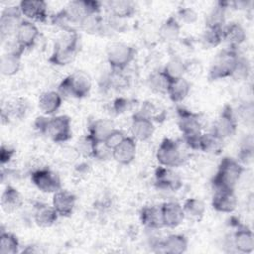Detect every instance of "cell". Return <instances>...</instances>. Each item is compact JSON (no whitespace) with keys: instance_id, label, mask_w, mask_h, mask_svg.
<instances>
[{"instance_id":"6da1fadb","label":"cell","mask_w":254,"mask_h":254,"mask_svg":"<svg viewBox=\"0 0 254 254\" xmlns=\"http://www.w3.org/2000/svg\"><path fill=\"white\" fill-rule=\"evenodd\" d=\"M36 130L56 143H64L71 138L70 119L66 115L39 116L34 122Z\"/></svg>"},{"instance_id":"7a4b0ae2","label":"cell","mask_w":254,"mask_h":254,"mask_svg":"<svg viewBox=\"0 0 254 254\" xmlns=\"http://www.w3.org/2000/svg\"><path fill=\"white\" fill-rule=\"evenodd\" d=\"M244 172L243 165L236 159L224 157L211 180V185L215 190H234Z\"/></svg>"},{"instance_id":"3957f363","label":"cell","mask_w":254,"mask_h":254,"mask_svg":"<svg viewBox=\"0 0 254 254\" xmlns=\"http://www.w3.org/2000/svg\"><path fill=\"white\" fill-rule=\"evenodd\" d=\"M54 46V50L48 59L54 65L64 66L69 64L76 57L79 50V36L75 30L64 32Z\"/></svg>"},{"instance_id":"277c9868","label":"cell","mask_w":254,"mask_h":254,"mask_svg":"<svg viewBox=\"0 0 254 254\" xmlns=\"http://www.w3.org/2000/svg\"><path fill=\"white\" fill-rule=\"evenodd\" d=\"M91 89V79L84 71H76L65 76L59 84L58 92L62 97L83 98Z\"/></svg>"},{"instance_id":"5b68a950","label":"cell","mask_w":254,"mask_h":254,"mask_svg":"<svg viewBox=\"0 0 254 254\" xmlns=\"http://www.w3.org/2000/svg\"><path fill=\"white\" fill-rule=\"evenodd\" d=\"M238 57L239 55L235 49H227L221 51L215 57L209 68L208 78L210 80H218L231 77Z\"/></svg>"},{"instance_id":"8992f818","label":"cell","mask_w":254,"mask_h":254,"mask_svg":"<svg viewBox=\"0 0 254 254\" xmlns=\"http://www.w3.org/2000/svg\"><path fill=\"white\" fill-rule=\"evenodd\" d=\"M135 49L124 43H112L107 48V62L112 71H122L135 57Z\"/></svg>"},{"instance_id":"52a82bcc","label":"cell","mask_w":254,"mask_h":254,"mask_svg":"<svg viewBox=\"0 0 254 254\" xmlns=\"http://www.w3.org/2000/svg\"><path fill=\"white\" fill-rule=\"evenodd\" d=\"M156 158L161 166L168 168L180 167L183 165L185 160L184 153L180 145L170 138L162 140L157 150Z\"/></svg>"},{"instance_id":"ba28073f","label":"cell","mask_w":254,"mask_h":254,"mask_svg":"<svg viewBox=\"0 0 254 254\" xmlns=\"http://www.w3.org/2000/svg\"><path fill=\"white\" fill-rule=\"evenodd\" d=\"M237 129V119L233 108L229 104H225L218 115L217 119L214 121L211 129L216 137L224 140L235 134Z\"/></svg>"},{"instance_id":"9c48e42d","label":"cell","mask_w":254,"mask_h":254,"mask_svg":"<svg viewBox=\"0 0 254 254\" xmlns=\"http://www.w3.org/2000/svg\"><path fill=\"white\" fill-rule=\"evenodd\" d=\"M31 181L43 192L55 193L62 190L60 177L49 168H41L33 171Z\"/></svg>"},{"instance_id":"30bf717a","label":"cell","mask_w":254,"mask_h":254,"mask_svg":"<svg viewBox=\"0 0 254 254\" xmlns=\"http://www.w3.org/2000/svg\"><path fill=\"white\" fill-rule=\"evenodd\" d=\"M177 117L179 129L184 137L201 133L202 123L198 113H194L185 107H177Z\"/></svg>"},{"instance_id":"8fae6325","label":"cell","mask_w":254,"mask_h":254,"mask_svg":"<svg viewBox=\"0 0 254 254\" xmlns=\"http://www.w3.org/2000/svg\"><path fill=\"white\" fill-rule=\"evenodd\" d=\"M233 226L235 227V232L232 238L233 247L240 253H252L254 250V235L252 230L241 224L238 220L233 221Z\"/></svg>"},{"instance_id":"7c38bea8","label":"cell","mask_w":254,"mask_h":254,"mask_svg":"<svg viewBox=\"0 0 254 254\" xmlns=\"http://www.w3.org/2000/svg\"><path fill=\"white\" fill-rule=\"evenodd\" d=\"M21 16L22 13L19 6H9L2 11L0 17V32L2 39L16 33L20 23L23 21Z\"/></svg>"},{"instance_id":"4fadbf2b","label":"cell","mask_w":254,"mask_h":254,"mask_svg":"<svg viewBox=\"0 0 254 254\" xmlns=\"http://www.w3.org/2000/svg\"><path fill=\"white\" fill-rule=\"evenodd\" d=\"M19 8L24 17L29 21L45 23L48 19L47 3L42 0H22Z\"/></svg>"},{"instance_id":"5bb4252c","label":"cell","mask_w":254,"mask_h":254,"mask_svg":"<svg viewBox=\"0 0 254 254\" xmlns=\"http://www.w3.org/2000/svg\"><path fill=\"white\" fill-rule=\"evenodd\" d=\"M155 185L161 190H178L183 184L181 177L172 168L160 165L155 170Z\"/></svg>"},{"instance_id":"9a60e30c","label":"cell","mask_w":254,"mask_h":254,"mask_svg":"<svg viewBox=\"0 0 254 254\" xmlns=\"http://www.w3.org/2000/svg\"><path fill=\"white\" fill-rule=\"evenodd\" d=\"M238 200L234 190H215L212 199L211 206L218 212L230 213L235 210Z\"/></svg>"},{"instance_id":"2e32d148","label":"cell","mask_w":254,"mask_h":254,"mask_svg":"<svg viewBox=\"0 0 254 254\" xmlns=\"http://www.w3.org/2000/svg\"><path fill=\"white\" fill-rule=\"evenodd\" d=\"M39 35V29L33 22L29 20H23L15 33V40L25 50L32 49L36 44Z\"/></svg>"},{"instance_id":"e0dca14e","label":"cell","mask_w":254,"mask_h":254,"mask_svg":"<svg viewBox=\"0 0 254 254\" xmlns=\"http://www.w3.org/2000/svg\"><path fill=\"white\" fill-rule=\"evenodd\" d=\"M75 195L64 190H60L53 195V206L60 216L67 217L71 215L75 207Z\"/></svg>"},{"instance_id":"ac0fdd59","label":"cell","mask_w":254,"mask_h":254,"mask_svg":"<svg viewBox=\"0 0 254 254\" xmlns=\"http://www.w3.org/2000/svg\"><path fill=\"white\" fill-rule=\"evenodd\" d=\"M155 127L153 121L138 114L134 113L131 122V133L135 140L147 141L154 134Z\"/></svg>"},{"instance_id":"d6986e66","label":"cell","mask_w":254,"mask_h":254,"mask_svg":"<svg viewBox=\"0 0 254 254\" xmlns=\"http://www.w3.org/2000/svg\"><path fill=\"white\" fill-rule=\"evenodd\" d=\"M137 145L133 137H125V139L113 149L112 158L121 165H129L136 156Z\"/></svg>"},{"instance_id":"ffe728a7","label":"cell","mask_w":254,"mask_h":254,"mask_svg":"<svg viewBox=\"0 0 254 254\" xmlns=\"http://www.w3.org/2000/svg\"><path fill=\"white\" fill-rule=\"evenodd\" d=\"M163 221L165 227L175 228L179 226L186 218L183 210V206L176 201L164 202L161 205Z\"/></svg>"},{"instance_id":"44dd1931","label":"cell","mask_w":254,"mask_h":254,"mask_svg":"<svg viewBox=\"0 0 254 254\" xmlns=\"http://www.w3.org/2000/svg\"><path fill=\"white\" fill-rule=\"evenodd\" d=\"M246 32L241 24L232 22L222 28V42H225L229 49L238 48L246 40Z\"/></svg>"},{"instance_id":"7402d4cb","label":"cell","mask_w":254,"mask_h":254,"mask_svg":"<svg viewBox=\"0 0 254 254\" xmlns=\"http://www.w3.org/2000/svg\"><path fill=\"white\" fill-rule=\"evenodd\" d=\"M140 221L149 229H160L165 227L161 205H147L140 210Z\"/></svg>"},{"instance_id":"603a6c76","label":"cell","mask_w":254,"mask_h":254,"mask_svg":"<svg viewBox=\"0 0 254 254\" xmlns=\"http://www.w3.org/2000/svg\"><path fill=\"white\" fill-rule=\"evenodd\" d=\"M161 251L168 254H182L188 249V239L182 234H170L157 244Z\"/></svg>"},{"instance_id":"cb8c5ba5","label":"cell","mask_w":254,"mask_h":254,"mask_svg":"<svg viewBox=\"0 0 254 254\" xmlns=\"http://www.w3.org/2000/svg\"><path fill=\"white\" fill-rule=\"evenodd\" d=\"M23 204V197L19 190L8 185L1 195V206L6 213H12L18 210Z\"/></svg>"},{"instance_id":"d4e9b609","label":"cell","mask_w":254,"mask_h":254,"mask_svg":"<svg viewBox=\"0 0 254 254\" xmlns=\"http://www.w3.org/2000/svg\"><path fill=\"white\" fill-rule=\"evenodd\" d=\"M63 97L58 91L49 90L43 92L38 101L39 108L46 115H53L56 113L62 105Z\"/></svg>"},{"instance_id":"484cf974","label":"cell","mask_w":254,"mask_h":254,"mask_svg":"<svg viewBox=\"0 0 254 254\" xmlns=\"http://www.w3.org/2000/svg\"><path fill=\"white\" fill-rule=\"evenodd\" d=\"M181 34V24L175 16L168 17L160 26L159 38L166 43L176 42Z\"/></svg>"},{"instance_id":"4316f807","label":"cell","mask_w":254,"mask_h":254,"mask_svg":"<svg viewBox=\"0 0 254 254\" xmlns=\"http://www.w3.org/2000/svg\"><path fill=\"white\" fill-rule=\"evenodd\" d=\"M59 213L54 208V206H50L48 204L40 203L36 206L34 212V220L36 224L40 227H50L59 218Z\"/></svg>"},{"instance_id":"83f0119b","label":"cell","mask_w":254,"mask_h":254,"mask_svg":"<svg viewBox=\"0 0 254 254\" xmlns=\"http://www.w3.org/2000/svg\"><path fill=\"white\" fill-rule=\"evenodd\" d=\"M229 2H217L205 16V28H223Z\"/></svg>"},{"instance_id":"f1b7e54d","label":"cell","mask_w":254,"mask_h":254,"mask_svg":"<svg viewBox=\"0 0 254 254\" xmlns=\"http://www.w3.org/2000/svg\"><path fill=\"white\" fill-rule=\"evenodd\" d=\"M107 8L110 12V15L120 19H124V20L129 17H132L136 12L135 3L130 0L108 1Z\"/></svg>"},{"instance_id":"f546056e","label":"cell","mask_w":254,"mask_h":254,"mask_svg":"<svg viewBox=\"0 0 254 254\" xmlns=\"http://www.w3.org/2000/svg\"><path fill=\"white\" fill-rule=\"evenodd\" d=\"M190 83L189 82L188 79H186L185 77H182L179 79L172 80L170 82L167 94L169 95L170 99L173 102L179 103L186 99V97L190 93Z\"/></svg>"},{"instance_id":"4dcf8cb0","label":"cell","mask_w":254,"mask_h":254,"mask_svg":"<svg viewBox=\"0 0 254 254\" xmlns=\"http://www.w3.org/2000/svg\"><path fill=\"white\" fill-rule=\"evenodd\" d=\"M114 124L109 119H97L89 126L88 134L96 142H104L109 133L114 130Z\"/></svg>"},{"instance_id":"1f68e13d","label":"cell","mask_w":254,"mask_h":254,"mask_svg":"<svg viewBox=\"0 0 254 254\" xmlns=\"http://www.w3.org/2000/svg\"><path fill=\"white\" fill-rule=\"evenodd\" d=\"M182 206L185 213V217L192 221L201 220L205 212V205L203 201L195 197L186 199Z\"/></svg>"},{"instance_id":"d6a6232c","label":"cell","mask_w":254,"mask_h":254,"mask_svg":"<svg viewBox=\"0 0 254 254\" xmlns=\"http://www.w3.org/2000/svg\"><path fill=\"white\" fill-rule=\"evenodd\" d=\"M79 28L87 34L97 35L104 31L105 22L100 14H89L86 15L79 23Z\"/></svg>"},{"instance_id":"836d02e7","label":"cell","mask_w":254,"mask_h":254,"mask_svg":"<svg viewBox=\"0 0 254 254\" xmlns=\"http://www.w3.org/2000/svg\"><path fill=\"white\" fill-rule=\"evenodd\" d=\"M21 66V56L7 52L1 57L0 70L3 75L12 76L16 74Z\"/></svg>"},{"instance_id":"e575fe53","label":"cell","mask_w":254,"mask_h":254,"mask_svg":"<svg viewBox=\"0 0 254 254\" xmlns=\"http://www.w3.org/2000/svg\"><path fill=\"white\" fill-rule=\"evenodd\" d=\"M162 70L171 81L179 79L184 77V74L187 71V63L179 57H174L165 64Z\"/></svg>"},{"instance_id":"d590c367","label":"cell","mask_w":254,"mask_h":254,"mask_svg":"<svg viewBox=\"0 0 254 254\" xmlns=\"http://www.w3.org/2000/svg\"><path fill=\"white\" fill-rule=\"evenodd\" d=\"M170 82L171 80L167 77L163 70H157L152 72L147 79L149 88L152 91L161 94H167Z\"/></svg>"},{"instance_id":"8d00e7d4","label":"cell","mask_w":254,"mask_h":254,"mask_svg":"<svg viewBox=\"0 0 254 254\" xmlns=\"http://www.w3.org/2000/svg\"><path fill=\"white\" fill-rule=\"evenodd\" d=\"M223 140L216 137L213 133L200 134L199 137V151L209 154H219L222 149Z\"/></svg>"},{"instance_id":"74e56055","label":"cell","mask_w":254,"mask_h":254,"mask_svg":"<svg viewBox=\"0 0 254 254\" xmlns=\"http://www.w3.org/2000/svg\"><path fill=\"white\" fill-rule=\"evenodd\" d=\"M19 240L16 235L11 232L2 231L0 235V253L16 254L19 252Z\"/></svg>"},{"instance_id":"f35d334b","label":"cell","mask_w":254,"mask_h":254,"mask_svg":"<svg viewBox=\"0 0 254 254\" xmlns=\"http://www.w3.org/2000/svg\"><path fill=\"white\" fill-rule=\"evenodd\" d=\"M96 144L97 142L89 134H86L80 137L77 141L75 151L78 153V155H81L82 157L93 158Z\"/></svg>"},{"instance_id":"ab89813d","label":"cell","mask_w":254,"mask_h":254,"mask_svg":"<svg viewBox=\"0 0 254 254\" xmlns=\"http://www.w3.org/2000/svg\"><path fill=\"white\" fill-rule=\"evenodd\" d=\"M200 41L204 47L213 48L222 42V28H205Z\"/></svg>"},{"instance_id":"60d3db41","label":"cell","mask_w":254,"mask_h":254,"mask_svg":"<svg viewBox=\"0 0 254 254\" xmlns=\"http://www.w3.org/2000/svg\"><path fill=\"white\" fill-rule=\"evenodd\" d=\"M254 156V144L253 137L251 135L246 136L241 143L240 150L238 153V161L241 164H250Z\"/></svg>"},{"instance_id":"b9f144b4","label":"cell","mask_w":254,"mask_h":254,"mask_svg":"<svg viewBox=\"0 0 254 254\" xmlns=\"http://www.w3.org/2000/svg\"><path fill=\"white\" fill-rule=\"evenodd\" d=\"M249 72H250L249 62L247 61V59L239 56L231 77L236 80H244L248 77Z\"/></svg>"},{"instance_id":"7bdbcfd3","label":"cell","mask_w":254,"mask_h":254,"mask_svg":"<svg viewBox=\"0 0 254 254\" xmlns=\"http://www.w3.org/2000/svg\"><path fill=\"white\" fill-rule=\"evenodd\" d=\"M179 22H183L185 24H193L197 20V14L196 12L190 7H183L180 8L177 12V17Z\"/></svg>"},{"instance_id":"ee69618b","label":"cell","mask_w":254,"mask_h":254,"mask_svg":"<svg viewBox=\"0 0 254 254\" xmlns=\"http://www.w3.org/2000/svg\"><path fill=\"white\" fill-rule=\"evenodd\" d=\"M112 153L113 150L110 149L104 142H97L93 158L100 161H106L112 158Z\"/></svg>"},{"instance_id":"f6af8a7d","label":"cell","mask_w":254,"mask_h":254,"mask_svg":"<svg viewBox=\"0 0 254 254\" xmlns=\"http://www.w3.org/2000/svg\"><path fill=\"white\" fill-rule=\"evenodd\" d=\"M125 135L122 131L120 130H117V129H114L112 130L109 135L107 136V138L105 139L104 143L110 148V149H114L115 147H117L124 139H125Z\"/></svg>"},{"instance_id":"bcb514c9","label":"cell","mask_w":254,"mask_h":254,"mask_svg":"<svg viewBox=\"0 0 254 254\" xmlns=\"http://www.w3.org/2000/svg\"><path fill=\"white\" fill-rule=\"evenodd\" d=\"M132 104L133 103L131 100L124 97H118L113 101L112 110L115 114H122L130 110L132 108Z\"/></svg>"},{"instance_id":"7dc6e473","label":"cell","mask_w":254,"mask_h":254,"mask_svg":"<svg viewBox=\"0 0 254 254\" xmlns=\"http://www.w3.org/2000/svg\"><path fill=\"white\" fill-rule=\"evenodd\" d=\"M14 154H15V150L13 148H10L6 145H1V149H0L1 165L4 166L5 164L9 163L11 161V159L13 158Z\"/></svg>"}]
</instances>
